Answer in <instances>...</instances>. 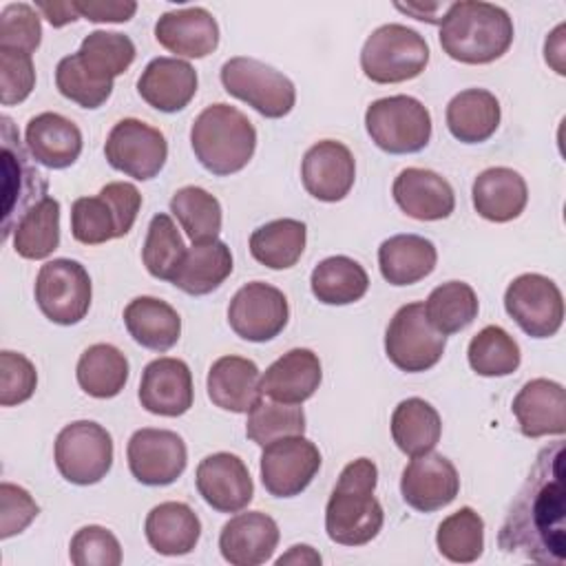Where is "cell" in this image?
Returning a JSON list of instances; mask_svg holds the SVG:
<instances>
[{"label":"cell","instance_id":"9","mask_svg":"<svg viewBox=\"0 0 566 566\" xmlns=\"http://www.w3.org/2000/svg\"><path fill=\"white\" fill-rule=\"evenodd\" d=\"M2 139V237L9 239L18 221L42 201L49 190L44 175L31 164V153L20 144V135L9 115L0 117Z\"/></svg>","mask_w":566,"mask_h":566},{"label":"cell","instance_id":"53","mask_svg":"<svg viewBox=\"0 0 566 566\" xmlns=\"http://www.w3.org/2000/svg\"><path fill=\"white\" fill-rule=\"evenodd\" d=\"M40 513V506L27 489L2 482L0 484V537L9 539L22 533Z\"/></svg>","mask_w":566,"mask_h":566},{"label":"cell","instance_id":"55","mask_svg":"<svg viewBox=\"0 0 566 566\" xmlns=\"http://www.w3.org/2000/svg\"><path fill=\"white\" fill-rule=\"evenodd\" d=\"M35 9H40L44 13V18L51 22V27H55V29L77 20V11H75L73 2H44V0H38Z\"/></svg>","mask_w":566,"mask_h":566},{"label":"cell","instance_id":"46","mask_svg":"<svg viewBox=\"0 0 566 566\" xmlns=\"http://www.w3.org/2000/svg\"><path fill=\"white\" fill-rule=\"evenodd\" d=\"M186 250L188 248L184 245V239L172 217L166 212H157L148 223L146 241L142 248V261L148 274L159 281H172L177 268L186 256Z\"/></svg>","mask_w":566,"mask_h":566},{"label":"cell","instance_id":"10","mask_svg":"<svg viewBox=\"0 0 566 566\" xmlns=\"http://www.w3.org/2000/svg\"><path fill=\"white\" fill-rule=\"evenodd\" d=\"M53 455L66 482L77 486L97 484L113 467V438L93 420H75L57 433Z\"/></svg>","mask_w":566,"mask_h":566},{"label":"cell","instance_id":"2","mask_svg":"<svg viewBox=\"0 0 566 566\" xmlns=\"http://www.w3.org/2000/svg\"><path fill=\"white\" fill-rule=\"evenodd\" d=\"M513 20L506 9L480 2H451L440 22L442 51L462 64H491L513 44Z\"/></svg>","mask_w":566,"mask_h":566},{"label":"cell","instance_id":"14","mask_svg":"<svg viewBox=\"0 0 566 566\" xmlns=\"http://www.w3.org/2000/svg\"><path fill=\"white\" fill-rule=\"evenodd\" d=\"M506 314L533 338L555 336L564 321V296L544 274H520L504 292Z\"/></svg>","mask_w":566,"mask_h":566},{"label":"cell","instance_id":"50","mask_svg":"<svg viewBox=\"0 0 566 566\" xmlns=\"http://www.w3.org/2000/svg\"><path fill=\"white\" fill-rule=\"evenodd\" d=\"M69 557L75 566H119L122 546L108 528L88 524L71 537Z\"/></svg>","mask_w":566,"mask_h":566},{"label":"cell","instance_id":"51","mask_svg":"<svg viewBox=\"0 0 566 566\" xmlns=\"http://www.w3.org/2000/svg\"><path fill=\"white\" fill-rule=\"evenodd\" d=\"M38 385L33 363L18 352H0V405L13 407L29 400Z\"/></svg>","mask_w":566,"mask_h":566},{"label":"cell","instance_id":"27","mask_svg":"<svg viewBox=\"0 0 566 566\" xmlns=\"http://www.w3.org/2000/svg\"><path fill=\"white\" fill-rule=\"evenodd\" d=\"M323 380L321 360L312 349L296 347L276 358L261 376V394L285 405H301L312 398Z\"/></svg>","mask_w":566,"mask_h":566},{"label":"cell","instance_id":"54","mask_svg":"<svg viewBox=\"0 0 566 566\" xmlns=\"http://www.w3.org/2000/svg\"><path fill=\"white\" fill-rule=\"evenodd\" d=\"M73 4L77 15L91 22H128L137 11L133 0H75Z\"/></svg>","mask_w":566,"mask_h":566},{"label":"cell","instance_id":"6","mask_svg":"<svg viewBox=\"0 0 566 566\" xmlns=\"http://www.w3.org/2000/svg\"><path fill=\"white\" fill-rule=\"evenodd\" d=\"M429 64L427 40L398 22L371 31L360 51V69L376 84H398L418 77Z\"/></svg>","mask_w":566,"mask_h":566},{"label":"cell","instance_id":"12","mask_svg":"<svg viewBox=\"0 0 566 566\" xmlns=\"http://www.w3.org/2000/svg\"><path fill=\"white\" fill-rule=\"evenodd\" d=\"M35 303L55 325L80 323L91 307V276L73 259L46 261L35 276Z\"/></svg>","mask_w":566,"mask_h":566},{"label":"cell","instance_id":"5","mask_svg":"<svg viewBox=\"0 0 566 566\" xmlns=\"http://www.w3.org/2000/svg\"><path fill=\"white\" fill-rule=\"evenodd\" d=\"M142 208L139 190L128 181L106 184L97 197H77L71 206V234L84 245H99L130 232Z\"/></svg>","mask_w":566,"mask_h":566},{"label":"cell","instance_id":"19","mask_svg":"<svg viewBox=\"0 0 566 566\" xmlns=\"http://www.w3.org/2000/svg\"><path fill=\"white\" fill-rule=\"evenodd\" d=\"M460 491V478L451 460L440 453L411 458L402 469L400 493L407 506L420 513H433L449 506Z\"/></svg>","mask_w":566,"mask_h":566},{"label":"cell","instance_id":"56","mask_svg":"<svg viewBox=\"0 0 566 566\" xmlns=\"http://www.w3.org/2000/svg\"><path fill=\"white\" fill-rule=\"evenodd\" d=\"M283 564H303V566L321 564V555L312 546H307V544H296L285 555H281L276 559V566H283Z\"/></svg>","mask_w":566,"mask_h":566},{"label":"cell","instance_id":"15","mask_svg":"<svg viewBox=\"0 0 566 566\" xmlns=\"http://www.w3.org/2000/svg\"><path fill=\"white\" fill-rule=\"evenodd\" d=\"M321 469V451L305 436H287L263 447L261 482L274 497L301 495Z\"/></svg>","mask_w":566,"mask_h":566},{"label":"cell","instance_id":"40","mask_svg":"<svg viewBox=\"0 0 566 566\" xmlns=\"http://www.w3.org/2000/svg\"><path fill=\"white\" fill-rule=\"evenodd\" d=\"M75 55L91 77L104 84H113V80L133 64L135 44L124 33L93 31L82 40Z\"/></svg>","mask_w":566,"mask_h":566},{"label":"cell","instance_id":"34","mask_svg":"<svg viewBox=\"0 0 566 566\" xmlns=\"http://www.w3.org/2000/svg\"><path fill=\"white\" fill-rule=\"evenodd\" d=\"M500 102L486 88H467L447 104V128L462 144H482L500 126Z\"/></svg>","mask_w":566,"mask_h":566},{"label":"cell","instance_id":"22","mask_svg":"<svg viewBox=\"0 0 566 566\" xmlns=\"http://www.w3.org/2000/svg\"><path fill=\"white\" fill-rule=\"evenodd\" d=\"M279 537V526L270 515L248 511L223 524L219 551L232 566H261L274 555Z\"/></svg>","mask_w":566,"mask_h":566},{"label":"cell","instance_id":"30","mask_svg":"<svg viewBox=\"0 0 566 566\" xmlns=\"http://www.w3.org/2000/svg\"><path fill=\"white\" fill-rule=\"evenodd\" d=\"M475 212L493 223H506L517 219L528 201V188L524 177L506 166H493L482 170L471 188Z\"/></svg>","mask_w":566,"mask_h":566},{"label":"cell","instance_id":"57","mask_svg":"<svg viewBox=\"0 0 566 566\" xmlns=\"http://www.w3.org/2000/svg\"><path fill=\"white\" fill-rule=\"evenodd\" d=\"M442 7H447V4H429V7H424L422 9V4H400V2H396V9L398 11H402V13H411L416 20H427V22H436V18L431 15V11H438V9H442Z\"/></svg>","mask_w":566,"mask_h":566},{"label":"cell","instance_id":"21","mask_svg":"<svg viewBox=\"0 0 566 566\" xmlns=\"http://www.w3.org/2000/svg\"><path fill=\"white\" fill-rule=\"evenodd\" d=\"M137 396L148 413L166 418L184 416L195 400L190 367L181 358L170 356L150 360L142 371Z\"/></svg>","mask_w":566,"mask_h":566},{"label":"cell","instance_id":"52","mask_svg":"<svg viewBox=\"0 0 566 566\" xmlns=\"http://www.w3.org/2000/svg\"><path fill=\"white\" fill-rule=\"evenodd\" d=\"M35 86V66L31 55L0 49V88L2 106L24 102Z\"/></svg>","mask_w":566,"mask_h":566},{"label":"cell","instance_id":"16","mask_svg":"<svg viewBox=\"0 0 566 566\" xmlns=\"http://www.w3.org/2000/svg\"><path fill=\"white\" fill-rule=\"evenodd\" d=\"M290 318L285 294L263 281L245 283L228 305L232 332L250 343H265L279 336Z\"/></svg>","mask_w":566,"mask_h":566},{"label":"cell","instance_id":"39","mask_svg":"<svg viewBox=\"0 0 566 566\" xmlns=\"http://www.w3.org/2000/svg\"><path fill=\"white\" fill-rule=\"evenodd\" d=\"M77 385L93 398H115L128 380L126 356L108 343H95L77 360Z\"/></svg>","mask_w":566,"mask_h":566},{"label":"cell","instance_id":"36","mask_svg":"<svg viewBox=\"0 0 566 566\" xmlns=\"http://www.w3.org/2000/svg\"><path fill=\"white\" fill-rule=\"evenodd\" d=\"M440 436L442 420L433 405L422 398H407L398 402L391 413V438L405 455L416 458L433 451Z\"/></svg>","mask_w":566,"mask_h":566},{"label":"cell","instance_id":"4","mask_svg":"<svg viewBox=\"0 0 566 566\" xmlns=\"http://www.w3.org/2000/svg\"><path fill=\"white\" fill-rule=\"evenodd\" d=\"M190 146L199 164L217 175L228 177L248 166L256 148V128L230 104H210L192 122Z\"/></svg>","mask_w":566,"mask_h":566},{"label":"cell","instance_id":"32","mask_svg":"<svg viewBox=\"0 0 566 566\" xmlns=\"http://www.w3.org/2000/svg\"><path fill=\"white\" fill-rule=\"evenodd\" d=\"M436 245L420 234H394L378 248V268L391 285H413L436 270Z\"/></svg>","mask_w":566,"mask_h":566},{"label":"cell","instance_id":"8","mask_svg":"<svg viewBox=\"0 0 566 566\" xmlns=\"http://www.w3.org/2000/svg\"><path fill=\"white\" fill-rule=\"evenodd\" d=\"M219 77L228 95L245 102L268 119H281L294 108L296 88L292 80L261 60L230 57L223 62Z\"/></svg>","mask_w":566,"mask_h":566},{"label":"cell","instance_id":"47","mask_svg":"<svg viewBox=\"0 0 566 566\" xmlns=\"http://www.w3.org/2000/svg\"><path fill=\"white\" fill-rule=\"evenodd\" d=\"M305 433V413L298 405H285L276 400H259L248 411L245 422V436L259 444L265 447L274 440L287 438V436H303Z\"/></svg>","mask_w":566,"mask_h":566},{"label":"cell","instance_id":"35","mask_svg":"<svg viewBox=\"0 0 566 566\" xmlns=\"http://www.w3.org/2000/svg\"><path fill=\"white\" fill-rule=\"evenodd\" d=\"M232 274V252L219 241L192 243L186 250L181 265L172 276V285L190 296H203L214 292Z\"/></svg>","mask_w":566,"mask_h":566},{"label":"cell","instance_id":"43","mask_svg":"<svg viewBox=\"0 0 566 566\" xmlns=\"http://www.w3.org/2000/svg\"><path fill=\"white\" fill-rule=\"evenodd\" d=\"M170 212L192 243L212 241L221 232V203L199 186H184L170 199Z\"/></svg>","mask_w":566,"mask_h":566},{"label":"cell","instance_id":"18","mask_svg":"<svg viewBox=\"0 0 566 566\" xmlns=\"http://www.w3.org/2000/svg\"><path fill=\"white\" fill-rule=\"evenodd\" d=\"M195 484L203 502L219 513H239L254 495L245 462L228 451L206 455L197 467Z\"/></svg>","mask_w":566,"mask_h":566},{"label":"cell","instance_id":"23","mask_svg":"<svg viewBox=\"0 0 566 566\" xmlns=\"http://www.w3.org/2000/svg\"><path fill=\"white\" fill-rule=\"evenodd\" d=\"M155 40L177 57H206L219 46V24L203 7L175 9L159 15Z\"/></svg>","mask_w":566,"mask_h":566},{"label":"cell","instance_id":"7","mask_svg":"<svg viewBox=\"0 0 566 566\" xmlns=\"http://www.w3.org/2000/svg\"><path fill=\"white\" fill-rule=\"evenodd\" d=\"M365 128L371 142L389 155L420 153L431 139V115L411 95H389L365 111Z\"/></svg>","mask_w":566,"mask_h":566},{"label":"cell","instance_id":"41","mask_svg":"<svg viewBox=\"0 0 566 566\" xmlns=\"http://www.w3.org/2000/svg\"><path fill=\"white\" fill-rule=\"evenodd\" d=\"M13 250L29 261L53 254L60 245V201L44 197L13 228Z\"/></svg>","mask_w":566,"mask_h":566},{"label":"cell","instance_id":"25","mask_svg":"<svg viewBox=\"0 0 566 566\" xmlns=\"http://www.w3.org/2000/svg\"><path fill=\"white\" fill-rule=\"evenodd\" d=\"M511 409L526 438L564 436L566 431V391L555 380H528L513 398Z\"/></svg>","mask_w":566,"mask_h":566},{"label":"cell","instance_id":"26","mask_svg":"<svg viewBox=\"0 0 566 566\" xmlns=\"http://www.w3.org/2000/svg\"><path fill=\"white\" fill-rule=\"evenodd\" d=\"M197 71L188 60L155 57L137 80L142 99L161 113H177L190 104L197 93Z\"/></svg>","mask_w":566,"mask_h":566},{"label":"cell","instance_id":"29","mask_svg":"<svg viewBox=\"0 0 566 566\" xmlns=\"http://www.w3.org/2000/svg\"><path fill=\"white\" fill-rule=\"evenodd\" d=\"M24 144L38 164L51 170H62L77 161L82 153V133L64 115L46 111L29 119Z\"/></svg>","mask_w":566,"mask_h":566},{"label":"cell","instance_id":"33","mask_svg":"<svg viewBox=\"0 0 566 566\" xmlns=\"http://www.w3.org/2000/svg\"><path fill=\"white\" fill-rule=\"evenodd\" d=\"M124 325L137 345L153 352H168L181 336L177 310L155 296L133 298L124 307Z\"/></svg>","mask_w":566,"mask_h":566},{"label":"cell","instance_id":"24","mask_svg":"<svg viewBox=\"0 0 566 566\" xmlns=\"http://www.w3.org/2000/svg\"><path fill=\"white\" fill-rule=\"evenodd\" d=\"M398 208L418 221L447 219L455 208V195L451 184L427 168H405L391 186Z\"/></svg>","mask_w":566,"mask_h":566},{"label":"cell","instance_id":"45","mask_svg":"<svg viewBox=\"0 0 566 566\" xmlns=\"http://www.w3.org/2000/svg\"><path fill=\"white\" fill-rule=\"evenodd\" d=\"M436 546L449 562H475L484 551V520L471 506H462L440 522Z\"/></svg>","mask_w":566,"mask_h":566},{"label":"cell","instance_id":"31","mask_svg":"<svg viewBox=\"0 0 566 566\" xmlns=\"http://www.w3.org/2000/svg\"><path fill=\"white\" fill-rule=\"evenodd\" d=\"M144 533L155 553L177 557L195 551L201 537V522L188 504L161 502L146 515Z\"/></svg>","mask_w":566,"mask_h":566},{"label":"cell","instance_id":"17","mask_svg":"<svg viewBox=\"0 0 566 566\" xmlns=\"http://www.w3.org/2000/svg\"><path fill=\"white\" fill-rule=\"evenodd\" d=\"M133 478L146 486L172 484L186 469L188 451L179 433L170 429H137L126 447Z\"/></svg>","mask_w":566,"mask_h":566},{"label":"cell","instance_id":"13","mask_svg":"<svg viewBox=\"0 0 566 566\" xmlns=\"http://www.w3.org/2000/svg\"><path fill=\"white\" fill-rule=\"evenodd\" d=\"M104 155L111 168L148 181L161 172L168 159V142L164 133L142 119H119L104 144Z\"/></svg>","mask_w":566,"mask_h":566},{"label":"cell","instance_id":"1","mask_svg":"<svg viewBox=\"0 0 566 566\" xmlns=\"http://www.w3.org/2000/svg\"><path fill=\"white\" fill-rule=\"evenodd\" d=\"M564 444L539 451L500 526L497 546L539 564H564Z\"/></svg>","mask_w":566,"mask_h":566},{"label":"cell","instance_id":"42","mask_svg":"<svg viewBox=\"0 0 566 566\" xmlns=\"http://www.w3.org/2000/svg\"><path fill=\"white\" fill-rule=\"evenodd\" d=\"M478 310V294L464 281H447L433 287L424 303L429 323L444 336L467 329L475 321Z\"/></svg>","mask_w":566,"mask_h":566},{"label":"cell","instance_id":"44","mask_svg":"<svg viewBox=\"0 0 566 566\" xmlns=\"http://www.w3.org/2000/svg\"><path fill=\"white\" fill-rule=\"evenodd\" d=\"M467 358L478 376L495 378L513 374L520 367L522 354L520 345L506 329L500 325H486L471 338Z\"/></svg>","mask_w":566,"mask_h":566},{"label":"cell","instance_id":"48","mask_svg":"<svg viewBox=\"0 0 566 566\" xmlns=\"http://www.w3.org/2000/svg\"><path fill=\"white\" fill-rule=\"evenodd\" d=\"M55 86L60 95L75 102L82 108H99L113 93V84L97 82L91 77L75 53L62 57L55 69Z\"/></svg>","mask_w":566,"mask_h":566},{"label":"cell","instance_id":"28","mask_svg":"<svg viewBox=\"0 0 566 566\" xmlns=\"http://www.w3.org/2000/svg\"><path fill=\"white\" fill-rule=\"evenodd\" d=\"M261 374L254 360L221 356L208 369V398L214 407L232 413H248L261 400Z\"/></svg>","mask_w":566,"mask_h":566},{"label":"cell","instance_id":"3","mask_svg":"<svg viewBox=\"0 0 566 566\" xmlns=\"http://www.w3.org/2000/svg\"><path fill=\"white\" fill-rule=\"evenodd\" d=\"M378 469L369 458L352 460L325 506L327 537L340 546H365L382 528L385 513L374 495Z\"/></svg>","mask_w":566,"mask_h":566},{"label":"cell","instance_id":"38","mask_svg":"<svg viewBox=\"0 0 566 566\" xmlns=\"http://www.w3.org/2000/svg\"><path fill=\"white\" fill-rule=\"evenodd\" d=\"M307 228L298 219H274L250 234V254L270 270L296 265L305 250Z\"/></svg>","mask_w":566,"mask_h":566},{"label":"cell","instance_id":"37","mask_svg":"<svg viewBox=\"0 0 566 566\" xmlns=\"http://www.w3.org/2000/svg\"><path fill=\"white\" fill-rule=\"evenodd\" d=\"M310 287L325 305H349L367 294L369 276L358 261L338 254L323 259L312 270Z\"/></svg>","mask_w":566,"mask_h":566},{"label":"cell","instance_id":"20","mask_svg":"<svg viewBox=\"0 0 566 566\" xmlns=\"http://www.w3.org/2000/svg\"><path fill=\"white\" fill-rule=\"evenodd\" d=\"M356 179V161L352 150L334 139L316 142L303 157V188L318 201L336 203L345 199Z\"/></svg>","mask_w":566,"mask_h":566},{"label":"cell","instance_id":"49","mask_svg":"<svg viewBox=\"0 0 566 566\" xmlns=\"http://www.w3.org/2000/svg\"><path fill=\"white\" fill-rule=\"evenodd\" d=\"M42 42L38 11L27 2H11L0 13V49L33 55Z\"/></svg>","mask_w":566,"mask_h":566},{"label":"cell","instance_id":"11","mask_svg":"<svg viewBox=\"0 0 566 566\" xmlns=\"http://www.w3.org/2000/svg\"><path fill=\"white\" fill-rule=\"evenodd\" d=\"M447 336L440 334L424 314V303L402 305L387 325L385 354L407 374L427 371L442 358Z\"/></svg>","mask_w":566,"mask_h":566}]
</instances>
